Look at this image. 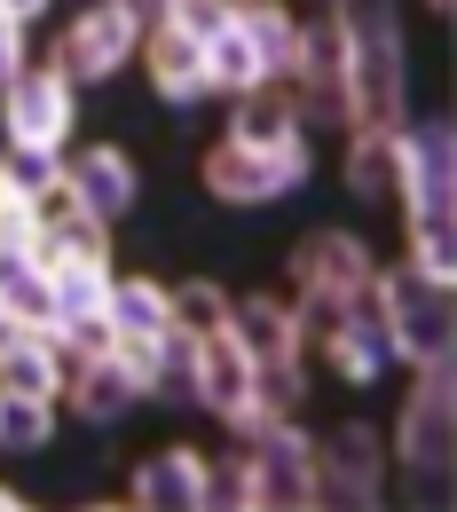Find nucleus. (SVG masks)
I'll use <instances>...</instances> for the list:
<instances>
[{"instance_id": "1", "label": "nucleus", "mask_w": 457, "mask_h": 512, "mask_svg": "<svg viewBox=\"0 0 457 512\" xmlns=\"http://www.w3.org/2000/svg\"><path fill=\"white\" fill-rule=\"evenodd\" d=\"M331 16L347 32L355 127H379V134L410 127V32H402V0H331Z\"/></svg>"}, {"instance_id": "2", "label": "nucleus", "mask_w": 457, "mask_h": 512, "mask_svg": "<svg viewBox=\"0 0 457 512\" xmlns=\"http://www.w3.org/2000/svg\"><path fill=\"white\" fill-rule=\"evenodd\" d=\"M450 457H457V371L426 363L410 371V394L387 426V473H402L410 505H450Z\"/></svg>"}, {"instance_id": "3", "label": "nucleus", "mask_w": 457, "mask_h": 512, "mask_svg": "<svg viewBox=\"0 0 457 512\" xmlns=\"http://www.w3.org/2000/svg\"><path fill=\"white\" fill-rule=\"evenodd\" d=\"M379 323H387V347L402 371H426V363H457V284L442 276H426V268H410V260H394L371 276V292H363Z\"/></svg>"}, {"instance_id": "4", "label": "nucleus", "mask_w": 457, "mask_h": 512, "mask_svg": "<svg viewBox=\"0 0 457 512\" xmlns=\"http://www.w3.org/2000/svg\"><path fill=\"white\" fill-rule=\"evenodd\" d=\"M284 95H292V111H300V127H355V79H347V32H339V16L316 8V16H300V64L284 79Z\"/></svg>"}, {"instance_id": "5", "label": "nucleus", "mask_w": 457, "mask_h": 512, "mask_svg": "<svg viewBox=\"0 0 457 512\" xmlns=\"http://www.w3.org/2000/svg\"><path fill=\"white\" fill-rule=\"evenodd\" d=\"M71 127H79V87L56 56L24 64L0 87V142L8 150H71Z\"/></svg>"}, {"instance_id": "6", "label": "nucleus", "mask_w": 457, "mask_h": 512, "mask_svg": "<svg viewBox=\"0 0 457 512\" xmlns=\"http://www.w3.org/2000/svg\"><path fill=\"white\" fill-rule=\"evenodd\" d=\"M387 497V434L371 418H339L331 434H316V505L371 512Z\"/></svg>"}, {"instance_id": "7", "label": "nucleus", "mask_w": 457, "mask_h": 512, "mask_svg": "<svg viewBox=\"0 0 457 512\" xmlns=\"http://www.w3.org/2000/svg\"><path fill=\"white\" fill-rule=\"evenodd\" d=\"M56 64L71 71V87H111L127 64H142V32L111 0H87V8H71L64 32H56Z\"/></svg>"}, {"instance_id": "8", "label": "nucleus", "mask_w": 457, "mask_h": 512, "mask_svg": "<svg viewBox=\"0 0 457 512\" xmlns=\"http://www.w3.org/2000/svg\"><path fill=\"white\" fill-rule=\"evenodd\" d=\"M245 457H253V489H261V505L316 512V434L300 426V410L268 418L261 434L245 442Z\"/></svg>"}, {"instance_id": "9", "label": "nucleus", "mask_w": 457, "mask_h": 512, "mask_svg": "<svg viewBox=\"0 0 457 512\" xmlns=\"http://www.w3.org/2000/svg\"><path fill=\"white\" fill-rule=\"evenodd\" d=\"M371 276H379V260L363 245V229H308L292 245V292H324L339 308H363Z\"/></svg>"}, {"instance_id": "10", "label": "nucleus", "mask_w": 457, "mask_h": 512, "mask_svg": "<svg viewBox=\"0 0 457 512\" xmlns=\"http://www.w3.org/2000/svg\"><path fill=\"white\" fill-rule=\"evenodd\" d=\"M134 190H142V174H134L127 150H119V142H87V150H71L56 205H79V213H95V221L119 229V221L134 213Z\"/></svg>"}, {"instance_id": "11", "label": "nucleus", "mask_w": 457, "mask_h": 512, "mask_svg": "<svg viewBox=\"0 0 457 512\" xmlns=\"http://www.w3.org/2000/svg\"><path fill=\"white\" fill-rule=\"evenodd\" d=\"M229 331L245 339L253 363H308V331L292 316V292H237L229 300Z\"/></svg>"}, {"instance_id": "12", "label": "nucleus", "mask_w": 457, "mask_h": 512, "mask_svg": "<svg viewBox=\"0 0 457 512\" xmlns=\"http://www.w3.org/2000/svg\"><path fill=\"white\" fill-rule=\"evenodd\" d=\"M142 402H150V394H142V379L127 371L119 347H111V355H87V363L64 379V410L87 418V426H119V418H134Z\"/></svg>"}, {"instance_id": "13", "label": "nucleus", "mask_w": 457, "mask_h": 512, "mask_svg": "<svg viewBox=\"0 0 457 512\" xmlns=\"http://www.w3.org/2000/svg\"><path fill=\"white\" fill-rule=\"evenodd\" d=\"M308 355H324V363H331V371H339L347 386H379V379L394 371L387 323H379V308H371V300H363V308H347V316L331 323V331L316 339V347H308Z\"/></svg>"}, {"instance_id": "14", "label": "nucleus", "mask_w": 457, "mask_h": 512, "mask_svg": "<svg viewBox=\"0 0 457 512\" xmlns=\"http://www.w3.org/2000/svg\"><path fill=\"white\" fill-rule=\"evenodd\" d=\"M127 497L150 512H205V449H190V442L150 449L127 473Z\"/></svg>"}, {"instance_id": "15", "label": "nucleus", "mask_w": 457, "mask_h": 512, "mask_svg": "<svg viewBox=\"0 0 457 512\" xmlns=\"http://www.w3.org/2000/svg\"><path fill=\"white\" fill-rule=\"evenodd\" d=\"M245 402H253V355H245V339L221 323V331L197 339V410H213V418L229 426Z\"/></svg>"}, {"instance_id": "16", "label": "nucleus", "mask_w": 457, "mask_h": 512, "mask_svg": "<svg viewBox=\"0 0 457 512\" xmlns=\"http://www.w3.org/2000/svg\"><path fill=\"white\" fill-rule=\"evenodd\" d=\"M197 182L213 190V205H237V213H253V205H276V182H268V150H245V142H229V134L205 150Z\"/></svg>"}, {"instance_id": "17", "label": "nucleus", "mask_w": 457, "mask_h": 512, "mask_svg": "<svg viewBox=\"0 0 457 512\" xmlns=\"http://www.w3.org/2000/svg\"><path fill=\"white\" fill-rule=\"evenodd\" d=\"M237 32L253 40L268 87H284L292 64H300V8H292V0H237Z\"/></svg>"}, {"instance_id": "18", "label": "nucleus", "mask_w": 457, "mask_h": 512, "mask_svg": "<svg viewBox=\"0 0 457 512\" xmlns=\"http://www.w3.org/2000/svg\"><path fill=\"white\" fill-rule=\"evenodd\" d=\"M142 56H150V95L166 103V111H197L205 103V56H197V40H182V32H150L142 40Z\"/></svg>"}, {"instance_id": "19", "label": "nucleus", "mask_w": 457, "mask_h": 512, "mask_svg": "<svg viewBox=\"0 0 457 512\" xmlns=\"http://www.w3.org/2000/svg\"><path fill=\"white\" fill-rule=\"evenodd\" d=\"M64 379L71 363L40 339V331H16L0 347V394H32V402H64Z\"/></svg>"}, {"instance_id": "20", "label": "nucleus", "mask_w": 457, "mask_h": 512, "mask_svg": "<svg viewBox=\"0 0 457 512\" xmlns=\"http://www.w3.org/2000/svg\"><path fill=\"white\" fill-rule=\"evenodd\" d=\"M0 300H8V316L24 323H56V284H48V260L40 245H0Z\"/></svg>"}, {"instance_id": "21", "label": "nucleus", "mask_w": 457, "mask_h": 512, "mask_svg": "<svg viewBox=\"0 0 457 512\" xmlns=\"http://www.w3.org/2000/svg\"><path fill=\"white\" fill-rule=\"evenodd\" d=\"M347 190L363 197V205H379V197L402 190V127L394 134H379V127L347 134Z\"/></svg>"}, {"instance_id": "22", "label": "nucleus", "mask_w": 457, "mask_h": 512, "mask_svg": "<svg viewBox=\"0 0 457 512\" xmlns=\"http://www.w3.org/2000/svg\"><path fill=\"white\" fill-rule=\"evenodd\" d=\"M111 323H119V339H166L174 331V284L111 276Z\"/></svg>"}, {"instance_id": "23", "label": "nucleus", "mask_w": 457, "mask_h": 512, "mask_svg": "<svg viewBox=\"0 0 457 512\" xmlns=\"http://www.w3.org/2000/svg\"><path fill=\"white\" fill-rule=\"evenodd\" d=\"M197 56H205V95H221V103H237V95L268 87V71H261V56H253V40L237 32V16H229V32H213Z\"/></svg>"}, {"instance_id": "24", "label": "nucleus", "mask_w": 457, "mask_h": 512, "mask_svg": "<svg viewBox=\"0 0 457 512\" xmlns=\"http://www.w3.org/2000/svg\"><path fill=\"white\" fill-rule=\"evenodd\" d=\"M111 260H48V284H56V323L79 316H111Z\"/></svg>"}, {"instance_id": "25", "label": "nucleus", "mask_w": 457, "mask_h": 512, "mask_svg": "<svg viewBox=\"0 0 457 512\" xmlns=\"http://www.w3.org/2000/svg\"><path fill=\"white\" fill-rule=\"evenodd\" d=\"M292 127H300V111H292L284 87H253V95L229 103V142H245V150H268V142H284Z\"/></svg>"}, {"instance_id": "26", "label": "nucleus", "mask_w": 457, "mask_h": 512, "mask_svg": "<svg viewBox=\"0 0 457 512\" xmlns=\"http://www.w3.org/2000/svg\"><path fill=\"white\" fill-rule=\"evenodd\" d=\"M40 260H111V221H95V213H79V205H48Z\"/></svg>"}, {"instance_id": "27", "label": "nucleus", "mask_w": 457, "mask_h": 512, "mask_svg": "<svg viewBox=\"0 0 457 512\" xmlns=\"http://www.w3.org/2000/svg\"><path fill=\"white\" fill-rule=\"evenodd\" d=\"M56 410H64V402L0 394V457H40V449L56 442Z\"/></svg>"}, {"instance_id": "28", "label": "nucleus", "mask_w": 457, "mask_h": 512, "mask_svg": "<svg viewBox=\"0 0 457 512\" xmlns=\"http://www.w3.org/2000/svg\"><path fill=\"white\" fill-rule=\"evenodd\" d=\"M150 402L197 410V339H190V331H166V339H158V363H150Z\"/></svg>"}, {"instance_id": "29", "label": "nucleus", "mask_w": 457, "mask_h": 512, "mask_svg": "<svg viewBox=\"0 0 457 512\" xmlns=\"http://www.w3.org/2000/svg\"><path fill=\"white\" fill-rule=\"evenodd\" d=\"M205 505L261 512V489H253V457H245V442L229 449V457H205Z\"/></svg>"}, {"instance_id": "30", "label": "nucleus", "mask_w": 457, "mask_h": 512, "mask_svg": "<svg viewBox=\"0 0 457 512\" xmlns=\"http://www.w3.org/2000/svg\"><path fill=\"white\" fill-rule=\"evenodd\" d=\"M229 300H237V292H221L213 276H190V284H174V331H190V339L221 331V323H229Z\"/></svg>"}, {"instance_id": "31", "label": "nucleus", "mask_w": 457, "mask_h": 512, "mask_svg": "<svg viewBox=\"0 0 457 512\" xmlns=\"http://www.w3.org/2000/svg\"><path fill=\"white\" fill-rule=\"evenodd\" d=\"M64 166H71V150H0V174L24 197H48V205L64 190Z\"/></svg>"}, {"instance_id": "32", "label": "nucleus", "mask_w": 457, "mask_h": 512, "mask_svg": "<svg viewBox=\"0 0 457 512\" xmlns=\"http://www.w3.org/2000/svg\"><path fill=\"white\" fill-rule=\"evenodd\" d=\"M253 402L261 410H300L308 402V363H253Z\"/></svg>"}, {"instance_id": "33", "label": "nucleus", "mask_w": 457, "mask_h": 512, "mask_svg": "<svg viewBox=\"0 0 457 512\" xmlns=\"http://www.w3.org/2000/svg\"><path fill=\"white\" fill-rule=\"evenodd\" d=\"M229 16H237V0H174V16H166V32H182V40H213V32H229Z\"/></svg>"}, {"instance_id": "34", "label": "nucleus", "mask_w": 457, "mask_h": 512, "mask_svg": "<svg viewBox=\"0 0 457 512\" xmlns=\"http://www.w3.org/2000/svg\"><path fill=\"white\" fill-rule=\"evenodd\" d=\"M24 64H32V24H16V16L0 8V87H8Z\"/></svg>"}, {"instance_id": "35", "label": "nucleus", "mask_w": 457, "mask_h": 512, "mask_svg": "<svg viewBox=\"0 0 457 512\" xmlns=\"http://www.w3.org/2000/svg\"><path fill=\"white\" fill-rule=\"evenodd\" d=\"M64 331H71V355H79V363L119 347V323H111V316H79V323H64Z\"/></svg>"}, {"instance_id": "36", "label": "nucleus", "mask_w": 457, "mask_h": 512, "mask_svg": "<svg viewBox=\"0 0 457 512\" xmlns=\"http://www.w3.org/2000/svg\"><path fill=\"white\" fill-rule=\"evenodd\" d=\"M111 8L127 16V24L142 32V40H150V32H166V16H174V0H111Z\"/></svg>"}, {"instance_id": "37", "label": "nucleus", "mask_w": 457, "mask_h": 512, "mask_svg": "<svg viewBox=\"0 0 457 512\" xmlns=\"http://www.w3.org/2000/svg\"><path fill=\"white\" fill-rule=\"evenodd\" d=\"M0 8H8V16H16V24H40V16H48V8H56V0H0Z\"/></svg>"}, {"instance_id": "38", "label": "nucleus", "mask_w": 457, "mask_h": 512, "mask_svg": "<svg viewBox=\"0 0 457 512\" xmlns=\"http://www.w3.org/2000/svg\"><path fill=\"white\" fill-rule=\"evenodd\" d=\"M16 331H24V323L8 316V300H0V347H8V339H16Z\"/></svg>"}, {"instance_id": "39", "label": "nucleus", "mask_w": 457, "mask_h": 512, "mask_svg": "<svg viewBox=\"0 0 457 512\" xmlns=\"http://www.w3.org/2000/svg\"><path fill=\"white\" fill-rule=\"evenodd\" d=\"M16 505H24V497H16V489H8V481H0V512H16Z\"/></svg>"}, {"instance_id": "40", "label": "nucleus", "mask_w": 457, "mask_h": 512, "mask_svg": "<svg viewBox=\"0 0 457 512\" xmlns=\"http://www.w3.org/2000/svg\"><path fill=\"white\" fill-rule=\"evenodd\" d=\"M426 8H434V16H450V8H457V0H426Z\"/></svg>"}]
</instances>
